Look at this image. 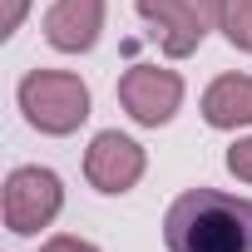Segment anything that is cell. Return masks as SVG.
<instances>
[{
	"label": "cell",
	"instance_id": "obj_2",
	"mask_svg": "<svg viewBox=\"0 0 252 252\" xmlns=\"http://www.w3.org/2000/svg\"><path fill=\"white\" fill-rule=\"evenodd\" d=\"M20 114L35 134L50 139H69L79 124L89 119V84L69 69H30L15 89Z\"/></svg>",
	"mask_w": 252,
	"mask_h": 252
},
{
	"label": "cell",
	"instance_id": "obj_6",
	"mask_svg": "<svg viewBox=\"0 0 252 252\" xmlns=\"http://www.w3.org/2000/svg\"><path fill=\"white\" fill-rule=\"evenodd\" d=\"M134 10H139V20L154 30V40H158V50H163L168 60L198 55V45L208 40V25H213L193 0H134Z\"/></svg>",
	"mask_w": 252,
	"mask_h": 252
},
{
	"label": "cell",
	"instance_id": "obj_1",
	"mask_svg": "<svg viewBox=\"0 0 252 252\" xmlns=\"http://www.w3.org/2000/svg\"><path fill=\"white\" fill-rule=\"evenodd\" d=\"M168 252H252V198L188 188L163 213Z\"/></svg>",
	"mask_w": 252,
	"mask_h": 252
},
{
	"label": "cell",
	"instance_id": "obj_4",
	"mask_svg": "<svg viewBox=\"0 0 252 252\" xmlns=\"http://www.w3.org/2000/svg\"><path fill=\"white\" fill-rule=\"evenodd\" d=\"M183 74L178 69H158V64H134L119 74V104L139 129H163L173 124V114L183 109Z\"/></svg>",
	"mask_w": 252,
	"mask_h": 252
},
{
	"label": "cell",
	"instance_id": "obj_5",
	"mask_svg": "<svg viewBox=\"0 0 252 252\" xmlns=\"http://www.w3.org/2000/svg\"><path fill=\"white\" fill-rule=\"evenodd\" d=\"M144 168H149L144 144L129 139V134H119V129H99V134L89 139V149H84V178H89V188L104 193V198L134 193L139 178H144Z\"/></svg>",
	"mask_w": 252,
	"mask_h": 252
},
{
	"label": "cell",
	"instance_id": "obj_12",
	"mask_svg": "<svg viewBox=\"0 0 252 252\" xmlns=\"http://www.w3.org/2000/svg\"><path fill=\"white\" fill-rule=\"evenodd\" d=\"M25 10H30V0H5V15H0V40H10V35L20 30Z\"/></svg>",
	"mask_w": 252,
	"mask_h": 252
},
{
	"label": "cell",
	"instance_id": "obj_9",
	"mask_svg": "<svg viewBox=\"0 0 252 252\" xmlns=\"http://www.w3.org/2000/svg\"><path fill=\"white\" fill-rule=\"evenodd\" d=\"M218 30L237 55H252V0H222Z\"/></svg>",
	"mask_w": 252,
	"mask_h": 252
},
{
	"label": "cell",
	"instance_id": "obj_11",
	"mask_svg": "<svg viewBox=\"0 0 252 252\" xmlns=\"http://www.w3.org/2000/svg\"><path fill=\"white\" fill-rule=\"evenodd\" d=\"M40 252H99L89 237H74V232H55L50 242H40Z\"/></svg>",
	"mask_w": 252,
	"mask_h": 252
},
{
	"label": "cell",
	"instance_id": "obj_13",
	"mask_svg": "<svg viewBox=\"0 0 252 252\" xmlns=\"http://www.w3.org/2000/svg\"><path fill=\"white\" fill-rule=\"evenodd\" d=\"M193 5H198V10H203V15L218 25V15H222V0H193Z\"/></svg>",
	"mask_w": 252,
	"mask_h": 252
},
{
	"label": "cell",
	"instance_id": "obj_3",
	"mask_svg": "<svg viewBox=\"0 0 252 252\" xmlns=\"http://www.w3.org/2000/svg\"><path fill=\"white\" fill-rule=\"evenodd\" d=\"M64 208V183L55 168L40 163H20L5 178V198H0V213H5V232L15 237H35L40 227H50Z\"/></svg>",
	"mask_w": 252,
	"mask_h": 252
},
{
	"label": "cell",
	"instance_id": "obj_7",
	"mask_svg": "<svg viewBox=\"0 0 252 252\" xmlns=\"http://www.w3.org/2000/svg\"><path fill=\"white\" fill-rule=\"evenodd\" d=\"M104 35V0H55L45 10V40L60 55H89Z\"/></svg>",
	"mask_w": 252,
	"mask_h": 252
},
{
	"label": "cell",
	"instance_id": "obj_8",
	"mask_svg": "<svg viewBox=\"0 0 252 252\" xmlns=\"http://www.w3.org/2000/svg\"><path fill=\"white\" fill-rule=\"evenodd\" d=\"M203 119L222 134L252 129V74H218L203 89Z\"/></svg>",
	"mask_w": 252,
	"mask_h": 252
},
{
	"label": "cell",
	"instance_id": "obj_10",
	"mask_svg": "<svg viewBox=\"0 0 252 252\" xmlns=\"http://www.w3.org/2000/svg\"><path fill=\"white\" fill-rule=\"evenodd\" d=\"M227 173H232L237 183H252V134L227 149Z\"/></svg>",
	"mask_w": 252,
	"mask_h": 252
}]
</instances>
